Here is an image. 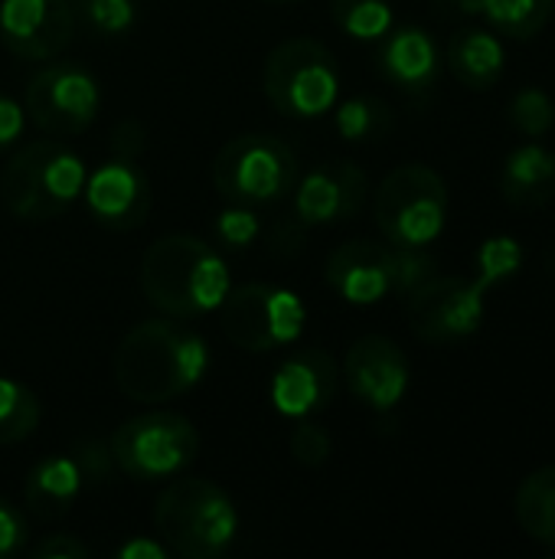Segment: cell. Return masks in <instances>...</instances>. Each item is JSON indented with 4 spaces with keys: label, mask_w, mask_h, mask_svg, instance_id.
<instances>
[{
    "label": "cell",
    "mask_w": 555,
    "mask_h": 559,
    "mask_svg": "<svg viewBox=\"0 0 555 559\" xmlns=\"http://www.w3.org/2000/svg\"><path fill=\"white\" fill-rule=\"evenodd\" d=\"M209 354L203 337L173 321H144L114 350L118 390L144 406L183 396L203 380Z\"/></svg>",
    "instance_id": "obj_1"
},
{
    "label": "cell",
    "mask_w": 555,
    "mask_h": 559,
    "mask_svg": "<svg viewBox=\"0 0 555 559\" xmlns=\"http://www.w3.org/2000/svg\"><path fill=\"white\" fill-rule=\"evenodd\" d=\"M141 288L164 314L200 318L229 295V269L203 239L170 233L147 246L141 259Z\"/></svg>",
    "instance_id": "obj_2"
},
{
    "label": "cell",
    "mask_w": 555,
    "mask_h": 559,
    "mask_svg": "<svg viewBox=\"0 0 555 559\" xmlns=\"http://www.w3.org/2000/svg\"><path fill=\"white\" fill-rule=\"evenodd\" d=\"M154 527L180 559H213L229 550L239 531L236 504L206 478L170 481L154 504Z\"/></svg>",
    "instance_id": "obj_3"
},
{
    "label": "cell",
    "mask_w": 555,
    "mask_h": 559,
    "mask_svg": "<svg viewBox=\"0 0 555 559\" xmlns=\"http://www.w3.org/2000/svg\"><path fill=\"white\" fill-rule=\"evenodd\" d=\"M85 164L62 141H29L3 167L0 197L23 223H46L82 193Z\"/></svg>",
    "instance_id": "obj_4"
},
{
    "label": "cell",
    "mask_w": 555,
    "mask_h": 559,
    "mask_svg": "<svg viewBox=\"0 0 555 559\" xmlns=\"http://www.w3.org/2000/svg\"><path fill=\"white\" fill-rule=\"evenodd\" d=\"M327 285L350 305H376L386 295H409L429 275H435V259L425 249L353 239L330 252Z\"/></svg>",
    "instance_id": "obj_5"
},
{
    "label": "cell",
    "mask_w": 555,
    "mask_h": 559,
    "mask_svg": "<svg viewBox=\"0 0 555 559\" xmlns=\"http://www.w3.org/2000/svg\"><path fill=\"white\" fill-rule=\"evenodd\" d=\"M376 226L393 246L425 249L448 219V187L429 164H402L389 170L373 197Z\"/></svg>",
    "instance_id": "obj_6"
},
{
    "label": "cell",
    "mask_w": 555,
    "mask_h": 559,
    "mask_svg": "<svg viewBox=\"0 0 555 559\" xmlns=\"http://www.w3.org/2000/svg\"><path fill=\"white\" fill-rule=\"evenodd\" d=\"M262 85L275 111L288 118H321L337 105L340 66L324 43L301 36L268 52Z\"/></svg>",
    "instance_id": "obj_7"
},
{
    "label": "cell",
    "mask_w": 555,
    "mask_h": 559,
    "mask_svg": "<svg viewBox=\"0 0 555 559\" xmlns=\"http://www.w3.org/2000/svg\"><path fill=\"white\" fill-rule=\"evenodd\" d=\"M213 183L236 206L285 200L298 183V154L275 134H239L219 147Z\"/></svg>",
    "instance_id": "obj_8"
},
{
    "label": "cell",
    "mask_w": 555,
    "mask_h": 559,
    "mask_svg": "<svg viewBox=\"0 0 555 559\" xmlns=\"http://www.w3.org/2000/svg\"><path fill=\"white\" fill-rule=\"evenodd\" d=\"M111 462L134 481H160L186 472L200 455V436L186 416L144 413L121 423L111 436Z\"/></svg>",
    "instance_id": "obj_9"
},
{
    "label": "cell",
    "mask_w": 555,
    "mask_h": 559,
    "mask_svg": "<svg viewBox=\"0 0 555 559\" xmlns=\"http://www.w3.org/2000/svg\"><path fill=\"white\" fill-rule=\"evenodd\" d=\"M222 331L245 354L281 350L301 337L307 311L301 298L278 285H242L222 298Z\"/></svg>",
    "instance_id": "obj_10"
},
{
    "label": "cell",
    "mask_w": 555,
    "mask_h": 559,
    "mask_svg": "<svg viewBox=\"0 0 555 559\" xmlns=\"http://www.w3.org/2000/svg\"><path fill=\"white\" fill-rule=\"evenodd\" d=\"M98 108H101L98 82L79 62H52L39 69L23 92L26 118L52 138L82 134L98 118Z\"/></svg>",
    "instance_id": "obj_11"
},
{
    "label": "cell",
    "mask_w": 555,
    "mask_h": 559,
    "mask_svg": "<svg viewBox=\"0 0 555 559\" xmlns=\"http://www.w3.org/2000/svg\"><path fill=\"white\" fill-rule=\"evenodd\" d=\"M491 288L474 278L458 275H429L422 285L409 292V324L422 341L448 344L471 337L484 321V295Z\"/></svg>",
    "instance_id": "obj_12"
},
{
    "label": "cell",
    "mask_w": 555,
    "mask_h": 559,
    "mask_svg": "<svg viewBox=\"0 0 555 559\" xmlns=\"http://www.w3.org/2000/svg\"><path fill=\"white\" fill-rule=\"evenodd\" d=\"M79 16L72 0H3L0 39L20 59H52L75 36Z\"/></svg>",
    "instance_id": "obj_13"
},
{
    "label": "cell",
    "mask_w": 555,
    "mask_h": 559,
    "mask_svg": "<svg viewBox=\"0 0 555 559\" xmlns=\"http://www.w3.org/2000/svg\"><path fill=\"white\" fill-rule=\"evenodd\" d=\"M294 187V216L304 226H330L340 219H353L370 197V180L353 160L321 164Z\"/></svg>",
    "instance_id": "obj_14"
},
{
    "label": "cell",
    "mask_w": 555,
    "mask_h": 559,
    "mask_svg": "<svg viewBox=\"0 0 555 559\" xmlns=\"http://www.w3.org/2000/svg\"><path fill=\"white\" fill-rule=\"evenodd\" d=\"M85 206L98 226L111 233H131L144 226L154 206V193L134 160L114 157L85 180Z\"/></svg>",
    "instance_id": "obj_15"
},
{
    "label": "cell",
    "mask_w": 555,
    "mask_h": 559,
    "mask_svg": "<svg viewBox=\"0 0 555 559\" xmlns=\"http://www.w3.org/2000/svg\"><path fill=\"white\" fill-rule=\"evenodd\" d=\"M343 377L357 400H363L370 409L386 413L409 390V360L396 341L383 334H366L347 350Z\"/></svg>",
    "instance_id": "obj_16"
},
{
    "label": "cell",
    "mask_w": 555,
    "mask_h": 559,
    "mask_svg": "<svg viewBox=\"0 0 555 559\" xmlns=\"http://www.w3.org/2000/svg\"><path fill=\"white\" fill-rule=\"evenodd\" d=\"M340 370L327 350H298L291 354L272 380V403L281 416L307 419L321 409H327L337 396Z\"/></svg>",
    "instance_id": "obj_17"
},
{
    "label": "cell",
    "mask_w": 555,
    "mask_h": 559,
    "mask_svg": "<svg viewBox=\"0 0 555 559\" xmlns=\"http://www.w3.org/2000/svg\"><path fill=\"white\" fill-rule=\"evenodd\" d=\"M379 69L406 95H429L442 75L438 43L422 26L389 29L379 49Z\"/></svg>",
    "instance_id": "obj_18"
},
{
    "label": "cell",
    "mask_w": 555,
    "mask_h": 559,
    "mask_svg": "<svg viewBox=\"0 0 555 559\" xmlns=\"http://www.w3.org/2000/svg\"><path fill=\"white\" fill-rule=\"evenodd\" d=\"M504 200L520 210L546 206L555 197V154L543 144L530 141L507 154L504 174H500Z\"/></svg>",
    "instance_id": "obj_19"
},
{
    "label": "cell",
    "mask_w": 555,
    "mask_h": 559,
    "mask_svg": "<svg viewBox=\"0 0 555 559\" xmlns=\"http://www.w3.org/2000/svg\"><path fill=\"white\" fill-rule=\"evenodd\" d=\"M504 43L487 29H458L448 43V69L471 92H487L504 75Z\"/></svg>",
    "instance_id": "obj_20"
},
{
    "label": "cell",
    "mask_w": 555,
    "mask_h": 559,
    "mask_svg": "<svg viewBox=\"0 0 555 559\" xmlns=\"http://www.w3.org/2000/svg\"><path fill=\"white\" fill-rule=\"evenodd\" d=\"M82 481L85 478L75 459H46L26 475V508L43 521L62 518L75 504Z\"/></svg>",
    "instance_id": "obj_21"
},
{
    "label": "cell",
    "mask_w": 555,
    "mask_h": 559,
    "mask_svg": "<svg viewBox=\"0 0 555 559\" xmlns=\"http://www.w3.org/2000/svg\"><path fill=\"white\" fill-rule=\"evenodd\" d=\"M514 514L530 540L555 550V465H546L520 481Z\"/></svg>",
    "instance_id": "obj_22"
},
{
    "label": "cell",
    "mask_w": 555,
    "mask_h": 559,
    "mask_svg": "<svg viewBox=\"0 0 555 559\" xmlns=\"http://www.w3.org/2000/svg\"><path fill=\"white\" fill-rule=\"evenodd\" d=\"M555 0H478V13L510 39H533L553 16Z\"/></svg>",
    "instance_id": "obj_23"
},
{
    "label": "cell",
    "mask_w": 555,
    "mask_h": 559,
    "mask_svg": "<svg viewBox=\"0 0 555 559\" xmlns=\"http://www.w3.org/2000/svg\"><path fill=\"white\" fill-rule=\"evenodd\" d=\"M393 124H396L393 108L376 95H357L337 108V131L350 144L379 141L393 131Z\"/></svg>",
    "instance_id": "obj_24"
},
{
    "label": "cell",
    "mask_w": 555,
    "mask_h": 559,
    "mask_svg": "<svg viewBox=\"0 0 555 559\" xmlns=\"http://www.w3.org/2000/svg\"><path fill=\"white\" fill-rule=\"evenodd\" d=\"M39 426V400L29 386L0 377V445L29 439Z\"/></svg>",
    "instance_id": "obj_25"
},
{
    "label": "cell",
    "mask_w": 555,
    "mask_h": 559,
    "mask_svg": "<svg viewBox=\"0 0 555 559\" xmlns=\"http://www.w3.org/2000/svg\"><path fill=\"white\" fill-rule=\"evenodd\" d=\"M330 13L353 39H379L393 29V10L386 0H330Z\"/></svg>",
    "instance_id": "obj_26"
},
{
    "label": "cell",
    "mask_w": 555,
    "mask_h": 559,
    "mask_svg": "<svg viewBox=\"0 0 555 559\" xmlns=\"http://www.w3.org/2000/svg\"><path fill=\"white\" fill-rule=\"evenodd\" d=\"M75 16H82V23L95 33V36H124L134 20H137V7L134 0H72Z\"/></svg>",
    "instance_id": "obj_27"
},
{
    "label": "cell",
    "mask_w": 555,
    "mask_h": 559,
    "mask_svg": "<svg viewBox=\"0 0 555 559\" xmlns=\"http://www.w3.org/2000/svg\"><path fill=\"white\" fill-rule=\"evenodd\" d=\"M523 269V246L514 236H494L481 246L478 252V278L494 288L507 278H514Z\"/></svg>",
    "instance_id": "obj_28"
},
{
    "label": "cell",
    "mask_w": 555,
    "mask_h": 559,
    "mask_svg": "<svg viewBox=\"0 0 555 559\" xmlns=\"http://www.w3.org/2000/svg\"><path fill=\"white\" fill-rule=\"evenodd\" d=\"M555 121V105L553 98L536 88V85H527L514 95L510 102V124L527 134V138H543Z\"/></svg>",
    "instance_id": "obj_29"
},
{
    "label": "cell",
    "mask_w": 555,
    "mask_h": 559,
    "mask_svg": "<svg viewBox=\"0 0 555 559\" xmlns=\"http://www.w3.org/2000/svg\"><path fill=\"white\" fill-rule=\"evenodd\" d=\"M330 436H327V429L324 426H317V423H301L294 432H291V455H294V462L298 465H304V468H317V465H324L327 459H330Z\"/></svg>",
    "instance_id": "obj_30"
},
{
    "label": "cell",
    "mask_w": 555,
    "mask_h": 559,
    "mask_svg": "<svg viewBox=\"0 0 555 559\" xmlns=\"http://www.w3.org/2000/svg\"><path fill=\"white\" fill-rule=\"evenodd\" d=\"M216 233H219V239H222L226 246L245 249V246L255 242V236H258V219H255L245 206H236V203H232V210H226V213L219 216Z\"/></svg>",
    "instance_id": "obj_31"
},
{
    "label": "cell",
    "mask_w": 555,
    "mask_h": 559,
    "mask_svg": "<svg viewBox=\"0 0 555 559\" xmlns=\"http://www.w3.org/2000/svg\"><path fill=\"white\" fill-rule=\"evenodd\" d=\"M29 527L20 508H13L7 498H0V557H13L26 547Z\"/></svg>",
    "instance_id": "obj_32"
},
{
    "label": "cell",
    "mask_w": 555,
    "mask_h": 559,
    "mask_svg": "<svg viewBox=\"0 0 555 559\" xmlns=\"http://www.w3.org/2000/svg\"><path fill=\"white\" fill-rule=\"evenodd\" d=\"M29 557L33 559H88L92 550L72 537V534H52L46 540H39L36 547H29Z\"/></svg>",
    "instance_id": "obj_33"
},
{
    "label": "cell",
    "mask_w": 555,
    "mask_h": 559,
    "mask_svg": "<svg viewBox=\"0 0 555 559\" xmlns=\"http://www.w3.org/2000/svg\"><path fill=\"white\" fill-rule=\"evenodd\" d=\"M79 468H82V478L85 481H105L108 472H111V449L105 445H95V442H82L79 455H75Z\"/></svg>",
    "instance_id": "obj_34"
},
{
    "label": "cell",
    "mask_w": 555,
    "mask_h": 559,
    "mask_svg": "<svg viewBox=\"0 0 555 559\" xmlns=\"http://www.w3.org/2000/svg\"><path fill=\"white\" fill-rule=\"evenodd\" d=\"M23 124H26V111L13 98L0 95V151L23 134Z\"/></svg>",
    "instance_id": "obj_35"
},
{
    "label": "cell",
    "mask_w": 555,
    "mask_h": 559,
    "mask_svg": "<svg viewBox=\"0 0 555 559\" xmlns=\"http://www.w3.org/2000/svg\"><path fill=\"white\" fill-rule=\"evenodd\" d=\"M111 147H114V157H121V160H134V157L141 154V147H144V131H141V124H137L134 118L121 121V124H118V131H114Z\"/></svg>",
    "instance_id": "obj_36"
},
{
    "label": "cell",
    "mask_w": 555,
    "mask_h": 559,
    "mask_svg": "<svg viewBox=\"0 0 555 559\" xmlns=\"http://www.w3.org/2000/svg\"><path fill=\"white\" fill-rule=\"evenodd\" d=\"M167 547L160 544V540H131V544H124L121 547V559H167Z\"/></svg>",
    "instance_id": "obj_37"
},
{
    "label": "cell",
    "mask_w": 555,
    "mask_h": 559,
    "mask_svg": "<svg viewBox=\"0 0 555 559\" xmlns=\"http://www.w3.org/2000/svg\"><path fill=\"white\" fill-rule=\"evenodd\" d=\"M265 3H298V0H265Z\"/></svg>",
    "instance_id": "obj_38"
},
{
    "label": "cell",
    "mask_w": 555,
    "mask_h": 559,
    "mask_svg": "<svg viewBox=\"0 0 555 559\" xmlns=\"http://www.w3.org/2000/svg\"><path fill=\"white\" fill-rule=\"evenodd\" d=\"M550 272H553V275H555V252H553V255H550Z\"/></svg>",
    "instance_id": "obj_39"
}]
</instances>
